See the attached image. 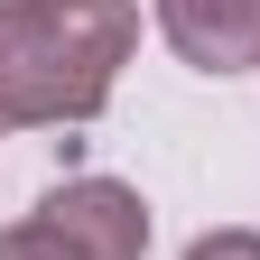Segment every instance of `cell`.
Returning <instances> with one entry per match:
<instances>
[{"mask_svg":"<svg viewBox=\"0 0 260 260\" xmlns=\"http://www.w3.org/2000/svg\"><path fill=\"white\" fill-rule=\"evenodd\" d=\"M158 28L195 75H251L260 65V0H158Z\"/></svg>","mask_w":260,"mask_h":260,"instance_id":"3","label":"cell"},{"mask_svg":"<svg viewBox=\"0 0 260 260\" xmlns=\"http://www.w3.org/2000/svg\"><path fill=\"white\" fill-rule=\"evenodd\" d=\"M186 260H260V233H205V242H186Z\"/></svg>","mask_w":260,"mask_h":260,"instance_id":"5","label":"cell"},{"mask_svg":"<svg viewBox=\"0 0 260 260\" xmlns=\"http://www.w3.org/2000/svg\"><path fill=\"white\" fill-rule=\"evenodd\" d=\"M0 130H10V121H0Z\"/></svg>","mask_w":260,"mask_h":260,"instance_id":"6","label":"cell"},{"mask_svg":"<svg viewBox=\"0 0 260 260\" xmlns=\"http://www.w3.org/2000/svg\"><path fill=\"white\" fill-rule=\"evenodd\" d=\"M0 260H84V251H65L47 223L28 214V223H10V233H0Z\"/></svg>","mask_w":260,"mask_h":260,"instance_id":"4","label":"cell"},{"mask_svg":"<svg viewBox=\"0 0 260 260\" xmlns=\"http://www.w3.org/2000/svg\"><path fill=\"white\" fill-rule=\"evenodd\" d=\"M140 47V0H0V121H93Z\"/></svg>","mask_w":260,"mask_h":260,"instance_id":"1","label":"cell"},{"mask_svg":"<svg viewBox=\"0 0 260 260\" xmlns=\"http://www.w3.org/2000/svg\"><path fill=\"white\" fill-rule=\"evenodd\" d=\"M38 223H47L65 251H84V260H140L149 251V205L121 177H65L47 205H38Z\"/></svg>","mask_w":260,"mask_h":260,"instance_id":"2","label":"cell"}]
</instances>
